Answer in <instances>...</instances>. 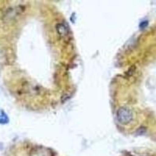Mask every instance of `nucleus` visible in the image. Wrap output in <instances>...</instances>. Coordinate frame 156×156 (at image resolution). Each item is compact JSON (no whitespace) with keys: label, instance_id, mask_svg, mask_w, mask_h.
<instances>
[{"label":"nucleus","instance_id":"7ed1b4c3","mask_svg":"<svg viewBox=\"0 0 156 156\" xmlns=\"http://www.w3.org/2000/svg\"><path fill=\"white\" fill-rule=\"evenodd\" d=\"M56 29L58 33L60 36H66L68 34V29L66 28V26H64L62 23H58L56 26Z\"/></svg>","mask_w":156,"mask_h":156},{"label":"nucleus","instance_id":"39448f33","mask_svg":"<svg viewBox=\"0 0 156 156\" xmlns=\"http://www.w3.org/2000/svg\"><path fill=\"white\" fill-rule=\"evenodd\" d=\"M147 24H148V22H147V21L141 22V23H140V28H142V29L145 28V27L147 26Z\"/></svg>","mask_w":156,"mask_h":156},{"label":"nucleus","instance_id":"20e7f679","mask_svg":"<svg viewBox=\"0 0 156 156\" xmlns=\"http://www.w3.org/2000/svg\"><path fill=\"white\" fill-rule=\"evenodd\" d=\"M9 122V117L3 110H0V124H6Z\"/></svg>","mask_w":156,"mask_h":156},{"label":"nucleus","instance_id":"f257e3e1","mask_svg":"<svg viewBox=\"0 0 156 156\" xmlns=\"http://www.w3.org/2000/svg\"><path fill=\"white\" fill-rule=\"evenodd\" d=\"M116 117L117 120L119 121L121 124L126 125L131 122L133 119V112L129 108L126 107H122L118 110Z\"/></svg>","mask_w":156,"mask_h":156},{"label":"nucleus","instance_id":"f03ea898","mask_svg":"<svg viewBox=\"0 0 156 156\" xmlns=\"http://www.w3.org/2000/svg\"><path fill=\"white\" fill-rule=\"evenodd\" d=\"M30 156H52V152L45 147H37L32 151Z\"/></svg>","mask_w":156,"mask_h":156}]
</instances>
